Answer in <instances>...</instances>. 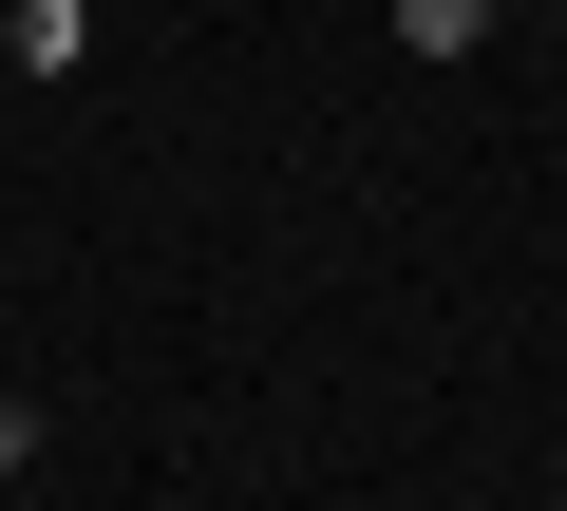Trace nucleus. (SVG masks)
Listing matches in <instances>:
<instances>
[{
    "mask_svg": "<svg viewBox=\"0 0 567 511\" xmlns=\"http://www.w3.org/2000/svg\"><path fill=\"white\" fill-rule=\"evenodd\" d=\"M398 39H416V58H473V39H492V0H398Z\"/></svg>",
    "mask_w": 567,
    "mask_h": 511,
    "instance_id": "f03ea898",
    "label": "nucleus"
},
{
    "mask_svg": "<svg viewBox=\"0 0 567 511\" xmlns=\"http://www.w3.org/2000/svg\"><path fill=\"white\" fill-rule=\"evenodd\" d=\"M0 473H39V398H0Z\"/></svg>",
    "mask_w": 567,
    "mask_h": 511,
    "instance_id": "7ed1b4c3",
    "label": "nucleus"
},
{
    "mask_svg": "<svg viewBox=\"0 0 567 511\" xmlns=\"http://www.w3.org/2000/svg\"><path fill=\"white\" fill-rule=\"evenodd\" d=\"M0 58H20V76H76L95 58V0H0Z\"/></svg>",
    "mask_w": 567,
    "mask_h": 511,
    "instance_id": "f257e3e1",
    "label": "nucleus"
}]
</instances>
